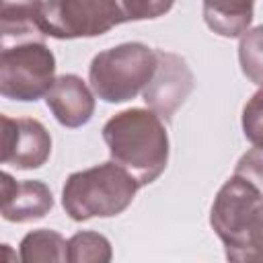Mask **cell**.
<instances>
[{"label": "cell", "mask_w": 263, "mask_h": 263, "mask_svg": "<svg viewBox=\"0 0 263 263\" xmlns=\"http://www.w3.org/2000/svg\"><path fill=\"white\" fill-rule=\"evenodd\" d=\"M127 23L117 0H43L37 25L45 37H99Z\"/></svg>", "instance_id": "8992f818"}, {"label": "cell", "mask_w": 263, "mask_h": 263, "mask_svg": "<svg viewBox=\"0 0 263 263\" xmlns=\"http://www.w3.org/2000/svg\"><path fill=\"white\" fill-rule=\"evenodd\" d=\"M45 103L64 127H80L88 123L95 113V97L76 74L58 76L45 95Z\"/></svg>", "instance_id": "30bf717a"}, {"label": "cell", "mask_w": 263, "mask_h": 263, "mask_svg": "<svg viewBox=\"0 0 263 263\" xmlns=\"http://www.w3.org/2000/svg\"><path fill=\"white\" fill-rule=\"evenodd\" d=\"M117 4L121 6L125 21H146L166 14L175 0H117Z\"/></svg>", "instance_id": "e0dca14e"}, {"label": "cell", "mask_w": 263, "mask_h": 263, "mask_svg": "<svg viewBox=\"0 0 263 263\" xmlns=\"http://www.w3.org/2000/svg\"><path fill=\"white\" fill-rule=\"evenodd\" d=\"M242 132L253 146L263 148V86L242 109Z\"/></svg>", "instance_id": "2e32d148"}, {"label": "cell", "mask_w": 263, "mask_h": 263, "mask_svg": "<svg viewBox=\"0 0 263 263\" xmlns=\"http://www.w3.org/2000/svg\"><path fill=\"white\" fill-rule=\"evenodd\" d=\"M111 257V242L99 232H76L68 240V261L72 263H107Z\"/></svg>", "instance_id": "5bb4252c"}, {"label": "cell", "mask_w": 263, "mask_h": 263, "mask_svg": "<svg viewBox=\"0 0 263 263\" xmlns=\"http://www.w3.org/2000/svg\"><path fill=\"white\" fill-rule=\"evenodd\" d=\"M195 86V78L187 62L164 49H156V70L152 80L142 90L144 103L160 115V119L171 121L181 105L187 101Z\"/></svg>", "instance_id": "52a82bcc"}, {"label": "cell", "mask_w": 263, "mask_h": 263, "mask_svg": "<svg viewBox=\"0 0 263 263\" xmlns=\"http://www.w3.org/2000/svg\"><path fill=\"white\" fill-rule=\"evenodd\" d=\"M210 224L230 261H263V189L232 173L212 203Z\"/></svg>", "instance_id": "7a4b0ae2"}, {"label": "cell", "mask_w": 263, "mask_h": 263, "mask_svg": "<svg viewBox=\"0 0 263 263\" xmlns=\"http://www.w3.org/2000/svg\"><path fill=\"white\" fill-rule=\"evenodd\" d=\"M238 62L242 74L257 86H263V25L240 35Z\"/></svg>", "instance_id": "9a60e30c"}, {"label": "cell", "mask_w": 263, "mask_h": 263, "mask_svg": "<svg viewBox=\"0 0 263 263\" xmlns=\"http://www.w3.org/2000/svg\"><path fill=\"white\" fill-rule=\"evenodd\" d=\"M111 160L121 164L140 187L156 181L168 162V134L152 109H125L103 125Z\"/></svg>", "instance_id": "6da1fadb"}, {"label": "cell", "mask_w": 263, "mask_h": 263, "mask_svg": "<svg viewBox=\"0 0 263 263\" xmlns=\"http://www.w3.org/2000/svg\"><path fill=\"white\" fill-rule=\"evenodd\" d=\"M2 218L8 222H33L41 220L53 208V195L41 181H16L8 173H2L0 181Z\"/></svg>", "instance_id": "9c48e42d"}, {"label": "cell", "mask_w": 263, "mask_h": 263, "mask_svg": "<svg viewBox=\"0 0 263 263\" xmlns=\"http://www.w3.org/2000/svg\"><path fill=\"white\" fill-rule=\"evenodd\" d=\"M43 0H0V41L12 43L21 39L45 37L39 31L37 16Z\"/></svg>", "instance_id": "8fae6325"}, {"label": "cell", "mask_w": 263, "mask_h": 263, "mask_svg": "<svg viewBox=\"0 0 263 263\" xmlns=\"http://www.w3.org/2000/svg\"><path fill=\"white\" fill-rule=\"evenodd\" d=\"M203 21L220 37H240L253 23V0H203Z\"/></svg>", "instance_id": "7c38bea8"}, {"label": "cell", "mask_w": 263, "mask_h": 263, "mask_svg": "<svg viewBox=\"0 0 263 263\" xmlns=\"http://www.w3.org/2000/svg\"><path fill=\"white\" fill-rule=\"evenodd\" d=\"M154 70L156 49L144 43H121L92 58L88 82L105 103H125L146 88Z\"/></svg>", "instance_id": "277c9868"}, {"label": "cell", "mask_w": 263, "mask_h": 263, "mask_svg": "<svg viewBox=\"0 0 263 263\" xmlns=\"http://www.w3.org/2000/svg\"><path fill=\"white\" fill-rule=\"evenodd\" d=\"M55 82V58L43 37L4 43L0 51V92L12 101H37Z\"/></svg>", "instance_id": "5b68a950"}, {"label": "cell", "mask_w": 263, "mask_h": 263, "mask_svg": "<svg viewBox=\"0 0 263 263\" xmlns=\"http://www.w3.org/2000/svg\"><path fill=\"white\" fill-rule=\"evenodd\" d=\"M2 164L21 171L39 168L51 154V136L45 125L33 117L2 115Z\"/></svg>", "instance_id": "ba28073f"}, {"label": "cell", "mask_w": 263, "mask_h": 263, "mask_svg": "<svg viewBox=\"0 0 263 263\" xmlns=\"http://www.w3.org/2000/svg\"><path fill=\"white\" fill-rule=\"evenodd\" d=\"M140 183L115 160L72 173L62 189V205L74 222L111 218L127 210Z\"/></svg>", "instance_id": "3957f363"}, {"label": "cell", "mask_w": 263, "mask_h": 263, "mask_svg": "<svg viewBox=\"0 0 263 263\" xmlns=\"http://www.w3.org/2000/svg\"><path fill=\"white\" fill-rule=\"evenodd\" d=\"M21 261L25 263L68 261V240L49 228L33 230L21 240Z\"/></svg>", "instance_id": "4fadbf2b"}]
</instances>
